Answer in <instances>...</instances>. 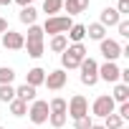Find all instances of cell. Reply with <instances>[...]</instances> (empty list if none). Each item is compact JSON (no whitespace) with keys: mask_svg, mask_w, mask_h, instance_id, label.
I'll return each instance as SVG.
<instances>
[{"mask_svg":"<svg viewBox=\"0 0 129 129\" xmlns=\"http://www.w3.org/2000/svg\"><path fill=\"white\" fill-rule=\"evenodd\" d=\"M111 99H114V104H116V101H119V104H126V101H129V86H126V84H116Z\"/></svg>","mask_w":129,"mask_h":129,"instance_id":"obj_16","label":"cell"},{"mask_svg":"<svg viewBox=\"0 0 129 129\" xmlns=\"http://www.w3.org/2000/svg\"><path fill=\"white\" fill-rule=\"evenodd\" d=\"M91 124H94V121H91V116H89V114H86V116H81V119H74V126H76V129H91Z\"/></svg>","mask_w":129,"mask_h":129,"instance_id":"obj_28","label":"cell"},{"mask_svg":"<svg viewBox=\"0 0 129 129\" xmlns=\"http://www.w3.org/2000/svg\"><path fill=\"white\" fill-rule=\"evenodd\" d=\"M119 116H121V119H129V101L119 106Z\"/></svg>","mask_w":129,"mask_h":129,"instance_id":"obj_31","label":"cell"},{"mask_svg":"<svg viewBox=\"0 0 129 129\" xmlns=\"http://www.w3.org/2000/svg\"><path fill=\"white\" fill-rule=\"evenodd\" d=\"M63 8H66V13H69V18H71V15L84 13V10L89 8V0H63Z\"/></svg>","mask_w":129,"mask_h":129,"instance_id":"obj_12","label":"cell"},{"mask_svg":"<svg viewBox=\"0 0 129 129\" xmlns=\"http://www.w3.org/2000/svg\"><path fill=\"white\" fill-rule=\"evenodd\" d=\"M84 58H86V46H84V43H74V46H69L66 51L61 53L63 69H79Z\"/></svg>","mask_w":129,"mask_h":129,"instance_id":"obj_1","label":"cell"},{"mask_svg":"<svg viewBox=\"0 0 129 129\" xmlns=\"http://www.w3.org/2000/svg\"><path fill=\"white\" fill-rule=\"evenodd\" d=\"M48 114H51L48 101H33V106L28 109V116H30L33 124H43V121H48Z\"/></svg>","mask_w":129,"mask_h":129,"instance_id":"obj_6","label":"cell"},{"mask_svg":"<svg viewBox=\"0 0 129 129\" xmlns=\"http://www.w3.org/2000/svg\"><path fill=\"white\" fill-rule=\"evenodd\" d=\"M48 109H51V114H66V101L63 99H53L48 104Z\"/></svg>","mask_w":129,"mask_h":129,"instance_id":"obj_26","label":"cell"},{"mask_svg":"<svg viewBox=\"0 0 129 129\" xmlns=\"http://www.w3.org/2000/svg\"><path fill=\"white\" fill-rule=\"evenodd\" d=\"M84 36H86V25H81V23H74V25L69 28V38H71L74 43H81V41H84Z\"/></svg>","mask_w":129,"mask_h":129,"instance_id":"obj_19","label":"cell"},{"mask_svg":"<svg viewBox=\"0 0 129 129\" xmlns=\"http://www.w3.org/2000/svg\"><path fill=\"white\" fill-rule=\"evenodd\" d=\"M101 56H104L106 61H116V58L121 56V46H119L116 41H111V38H104V41H101Z\"/></svg>","mask_w":129,"mask_h":129,"instance_id":"obj_10","label":"cell"},{"mask_svg":"<svg viewBox=\"0 0 129 129\" xmlns=\"http://www.w3.org/2000/svg\"><path fill=\"white\" fill-rule=\"evenodd\" d=\"M23 48H28L30 58H41L43 56V28L41 25H30L28 28V41H25Z\"/></svg>","mask_w":129,"mask_h":129,"instance_id":"obj_2","label":"cell"},{"mask_svg":"<svg viewBox=\"0 0 129 129\" xmlns=\"http://www.w3.org/2000/svg\"><path fill=\"white\" fill-rule=\"evenodd\" d=\"M63 8V0H43V13H48L51 18Z\"/></svg>","mask_w":129,"mask_h":129,"instance_id":"obj_22","label":"cell"},{"mask_svg":"<svg viewBox=\"0 0 129 129\" xmlns=\"http://www.w3.org/2000/svg\"><path fill=\"white\" fill-rule=\"evenodd\" d=\"M116 28H119V36L129 38V20H119V23H116Z\"/></svg>","mask_w":129,"mask_h":129,"instance_id":"obj_29","label":"cell"},{"mask_svg":"<svg viewBox=\"0 0 129 129\" xmlns=\"http://www.w3.org/2000/svg\"><path fill=\"white\" fill-rule=\"evenodd\" d=\"M121 129H126V126H121Z\"/></svg>","mask_w":129,"mask_h":129,"instance_id":"obj_36","label":"cell"},{"mask_svg":"<svg viewBox=\"0 0 129 129\" xmlns=\"http://www.w3.org/2000/svg\"><path fill=\"white\" fill-rule=\"evenodd\" d=\"M91 111H94L96 116H109V114H114V99H111L109 94H104V96H99V99L94 101V106H91Z\"/></svg>","mask_w":129,"mask_h":129,"instance_id":"obj_7","label":"cell"},{"mask_svg":"<svg viewBox=\"0 0 129 129\" xmlns=\"http://www.w3.org/2000/svg\"><path fill=\"white\" fill-rule=\"evenodd\" d=\"M71 25H74V23H71V18H69V15H53V18H48V20H46L43 33L63 36V33H69V28H71Z\"/></svg>","mask_w":129,"mask_h":129,"instance_id":"obj_3","label":"cell"},{"mask_svg":"<svg viewBox=\"0 0 129 129\" xmlns=\"http://www.w3.org/2000/svg\"><path fill=\"white\" fill-rule=\"evenodd\" d=\"M0 129H3V126H0Z\"/></svg>","mask_w":129,"mask_h":129,"instance_id":"obj_38","label":"cell"},{"mask_svg":"<svg viewBox=\"0 0 129 129\" xmlns=\"http://www.w3.org/2000/svg\"><path fill=\"white\" fill-rule=\"evenodd\" d=\"M48 119H51V126H56V129L66 124V114H48Z\"/></svg>","mask_w":129,"mask_h":129,"instance_id":"obj_27","label":"cell"},{"mask_svg":"<svg viewBox=\"0 0 129 129\" xmlns=\"http://www.w3.org/2000/svg\"><path fill=\"white\" fill-rule=\"evenodd\" d=\"M15 3H18V5H23V8H25V5H30V3H33V0H15Z\"/></svg>","mask_w":129,"mask_h":129,"instance_id":"obj_33","label":"cell"},{"mask_svg":"<svg viewBox=\"0 0 129 129\" xmlns=\"http://www.w3.org/2000/svg\"><path fill=\"white\" fill-rule=\"evenodd\" d=\"M66 111H69L74 119H81V116H86V114H89V101H86L81 94H76V96L66 104Z\"/></svg>","mask_w":129,"mask_h":129,"instance_id":"obj_5","label":"cell"},{"mask_svg":"<svg viewBox=\"0 0 129 129\" xmlns=\"http://www.w3.org/2000/svg\"><path fill=\"white\" fill-rule=\"evenodd\" d=\"M15 99H20V101H36V89L33 86H28V84H23V86H18L15 89Z\"/></svg>","mask_w":129,"mask_h":129,"instance_id":"obj_15","label":"cell"},{"mask_svg":"<svg viewBox=\"0 0 129 129\" xmlns=\"http://www.w3.org/2000/svg\"><path fill=\"white\" fill-rule=\"evenodd\" d=\"M119 20H121V15L116 13V8H104V10H101V20H99V23H101L104 28H106V25H116Z\"/></svg>","mask_w":129,"mask_h":129,"instance_id":"obj_13","label":"cell"},{"mask_svg":"<svg viewBox=\"0 0 129 129\" xmlns=\"http://www.w3.org/2000/svg\"><path fill=\"white\" fill-rule=\"evenodd\" d=\"M5 30H8V20H5V18H0V33H5Z\"/></svg>","mask_w":129,"mask_h":129,"instance_id":"obj_32","label":"cell"},{"mask_svg":"<svg viewBox=\"0 0 129 129\" xmlns=\"http://www.w3.org/2000/svg\"><path fill=\"white\" fill-rule=\"evenodd\" d=\"M119 66L114 61H106L104 66H99V79H104V81H109V84H116L119 81Z\"/></svg>","mask_w":129,"mask_h":129,"instance_id":"obj_9","label":"cell"},{"mask_svg":"<svg viewBox=\"0 0 129 129\" xmlns=\"http://www.w3.org/2000/svg\"><path fill=\"white\" fill-rule=\"evenodd\" d=\"M86 36H89V38H94V41H104L106 28H104L101 23H91V25H86Z\"/></svg>","mask_w":129,"mask_h":129,"instance_id":"obj_17","label":"cell"},{"mask_svg":"<svg viewBox=\"0 0 129 129\" xmlns=\"http://www.w3.org/2000/svg\"><path fill=\"white\" fill-rule=\"evenodd\" d=\"M66 79H69V74L66 71H63V69H56V71H51L48 76H46V86L51 89V91H58V89H63V86H66Z\"/></svg>","mask_w":129,"mask_h":129,"instance_id":"obj_8","label":"cell"},{"mask_svg":"<svg viewBox=\"0 0 129 129\" xmlns=\"http://www.w3.org/2000/svg\"><path fill=\"white\" fill-rule=\"evenodd\" d=\"M91 129H104V124H91Z\"/></svg>","mask_w":129,"mask_h":129,"instance_id":"obj_34","label":"cell"},{"mask_svg":"<svg viewBox=\"0 0 129 129\" xmlns=\"http://www.w3.org/2000/svg\"><path fill=\"white\" fill-rule=\"evenodd\" d=\"M36 18H38V10H36L33 5H25V8L20 10V20H23L25 25H36Z\"/></svg>","mask_w":129,"mask_h":129,"instance_id":"obj_18","label":"cell"},{"mask_svg":"<svg viewBox=\"0 0 129 129\" xmlns=\"http://www.w3.org/2000/svg\"><path fill=\"white\" fill-rule=\"evenodd\" d=\"M116 13H119V15H126V13H129V0H119Z\"/></svg>","mask_w":129,"mask_h":129,"instance_id":"obj_30","label":"cell"},{"mask_svg":"<svg viewBox=\"0 0 129 129\" xmlns=\"http://www.w3.org/2000/svg\"><path fill=\"white\" fill-rule=\"evenodd\" d=\"M3 46L10 48V51H20V48L25 46V38H23L20 33H15V30H5V36H3Z\"/></svg>","mask_w":129,"mask_h":129,"instance_id":"obj_11","label":"cell"},{"mask_svg":"<svg viewBox=\"0 0 129 129\" xmlns=\"http://www.w3.org/2000/svg\"><path fill=\"white\" fill-rule=\"evenodd\" d=\"M43 81H46V71H43V69H38V66H36V69H30V71H28V81H25L28 86H33V89H36V86H41Z\"/></svg>","mask_w":129,"mask_h":129,"instance_id":"obj_14","label":"cell"},{"mask_svg":"<svg viewBox=\"0 0 129 129\" xmlns=\"http://www.w3.org/2000/svg\"><path fill=\"white\" fill-rule=\"evenodd\" d=\"M13 99H15V89H13V84H3V86H0V101L10 104Z\"/></svg>","mask_w":129,"mask_h":129,"instance_id":"obj_24","label":"cell"},{"mask_svg":"<svg viewBox=\"0 0 129 129\" xmlns=\"http://www.w3.org/2000/svg\"><path fill=\"white\" fill-rule=\"evenodd\" d=\"M79 69H81V84L84 86H94L99 81V63L94 58H84Z\"/></svg>","mask_w":129,"mask_h":129,"instance_id":"obj_4","label":"cell"},{"mask_svg":"<svg viewBox=\"0 0 129 129\" xmlns=\"http://www.w3.org/2000/svg\"><path fill=\"white\" fill-rule=\"evenodd\" d=\"M10 114H13V116H25V114H28V104L20 101V99H13V101H10Z\"/></svg>","mask_w":129,"mask_h":129,"instance_id":"obj_21","label":"cell"},{"mask_svg":"<svg viewBox=\"0 0 129 129\" xmlns=\"http://www.w3.org/2000/svg\"><path fill=\"white\" fill-rule=\"evenodd\" d=\"M13 79H15V71L10 66H0V86L3 84H13Z\"/></svg>","mask_w":129,"mask_h":129,"instance_id":"obj_25","label":"cell"},{"mask_svg":"<svg viewBox=\"0 0 129 129\" xmlns=\"http://www.w3.org/2000/svg\"><path fill=\"white\" fill-rule=\"evenodd\" d=\"M13 3V0H0V5H10Z\"/></svg>","mask_w":129,"mask_h":129,"instance_id":"obj_35","label":"cell"},{"mask_svg":"<svg viewBox=\"0 0 129 129\" xmlns=\"http://www.w3.org/2000/svg\"><path fill=\"white\" fill-rule=\"evenodd\" d=\"M106 121H104V129H121L124 126V119L119 116V114H109V116H104Z\"/></svg>","mask_w":129,"mask_h":129,"instance_id":"obj_23","label":"cell"},{"mask_svg":"<svg viewBox=\"0 0 129 129\" xmlns=\"http://www.w3.org/2000/svg\"><path fill=\"white\" fill-rule=\"evenodd\" d=\"M25 129H28V126H25ZM30 129H33V126H30Z\"/></svg>","mask_w":129,"mask_h":129,"instance_id":"obj_37","label":"cell"},{"mask_svg":"<svg viewBox=\"0 0 129 129\" xmlns=\"http://www.w3.org/2000/svg\"><path fill=\"white\" fill-rule=\"evenodd\" d=\"M66 48H69V38L66 36H53L51 38V51L53 53H63Z\"/></svg>","mask_w":129,"mask_h":129,"instance_id":"obj_20","label":"cell"}]
</instances>
